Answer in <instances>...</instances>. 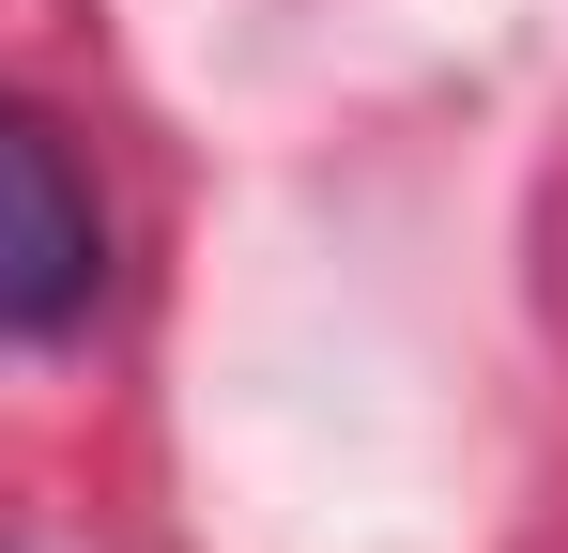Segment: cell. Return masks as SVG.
Segmentation results:
<instances>
[{
  "instance_id": "1",
  "label": "cell",
  "mask_w": 568,
  "mask_h": 553,
  "mask_svg": "<svg viewBox=\"0 0 568 553\" xmlns=\"http://www.w3.org/2000/svg\"><path fill=\"white\" fill-rule=\"evenodd\" d=\"M108 292V200L47 108L0 92V339H78Z\"/></svg>"
}]
</instances>
